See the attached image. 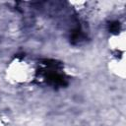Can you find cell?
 <instances>
[{
	"mask_svg": "<svg viewBox=\"0 0 126 126\" xmlns=\"http://www.w3.org/2000/svg\"><path fill=\"white\" fill-rule=\"evenodd\" d=\"M43 64L45 68L40 73H42L46 83L56 87H63L67 84L65 76L59 71L61 67L60 63H57L54 60H44Z\"/></svg>",
	"mask_w": 126,
	"mask_h": 126,
	"instance_id": "6da1fadb",
	"label": "cell"
},
{
	"mask_svg": "<svg viewBox=\"0 0 126 126\" xmlns=\"http://www.w3.org/2000/svg\"><path fill=\"white\" fill-rule=\"evenodd\" d=\"M108 30H109V32H112V33H117V32H119V31H120V23H119L118 21H114V22L109 23V25H108Z\"/></svg>",
	"mask_w": 126,
	"mask_h": 126,
	"instance_id": "7a4b0ae2",
	"label": "cell"
}]
</instances>
